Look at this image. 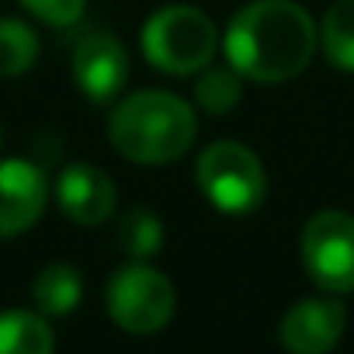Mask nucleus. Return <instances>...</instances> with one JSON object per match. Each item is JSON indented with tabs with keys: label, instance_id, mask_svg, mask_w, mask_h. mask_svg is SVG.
<instances>
[{
	"label": "nucleus",
	"instance_id": "obj_1",
	"mask_svg": "<svg viewBox=\"0 0 354 354\" xmlns=\"http://www.w3.org/2000/svg\"><path fill=\"white\" fill-rule=\"evenodd\" d=\"M316 42V21L302 4H295V0H254L233 15L223 39V53L243 80L285 84L309 66Z\"/></svg>",
	"mask_w": 354,
	"mask_h": 354
},
{
	"label": "nucleus",
	"instance_id": "obj_2",
	"mask_svg": "<svg viewBox=\"0 0 354 354\" xmlns=\"http://www.w3.org/2000/svg\"><path fill=\"white\" fill-rule=\"evenodd\" d=\"M198 136L195 108L167 91H139L115 104L108 118L111 146L142 167H160L181 160Z\"/></svg>",
	"mask_w": 354,
	"mask_h": 354
},
{
	"label": "nucleus",
	"instance_id": "obj_3",
	"mask_svg": "<svg viewBox=\"0 0 354 354\" xmlns=\"http://www.w3.org/2000/svg\"><path fill=\"white\" fill-rule=\"evenodd\" d=\"M216 49H219L216 21L192 4L160 8L142 25V56L149 59V66L170 77H192L205 70Z\"/></svg>",
	"mask_w": 354,
	"mask_h": 354
},
{
	"label": "nucleus",
	"instance_id": "obj_4",
	"mask_svg": "<svg viewBox=\"0 0 354 354\" xmlns=\"http://www.w3.org/2000/svg\"><path fill=\"white\" fill-rule=\"evenodd\" d=\"M195 177H198L202 195L226 216H250L261 209L268 195V174L257 153L233 139L212 142L198 156Z\"/></svg>",
	"mask_w": 354,
	"mask_h": 354
},
{
	"label": "nucleus",
	"instance_id": "obj_5",
	"mask_svg": "<svg viewBox=\"0 0 354 354\" xmlns=\"http://www.w3.org/2000/svg\"><path fill=\"white\" fill-rule=\"evenodd\" d=\"M104 299H108L111 319L132 337L160 333L174 319V302H177L170 278L142 261L118 268L108 281Z\"/></svg>",
	"mask_w": 354,
	"mask_h": 354
},
{
	"label": "nucleus",
	"instance_id": "obj_6",
	"mask_svg": "<svg viewBox=\"0 0 354 354\" xmlns=\"http://www.w3.org/2000/svg\"><path fill=\"white\" fill-rule=\"evenodd\" d=\"M302 264L309 278L333 292H354V216L340 209H323L302 226Z\"/></svg>",
	"mask_w": 354,
	"mask_h": 354
},
{
	"label": "nucleus",
	"instance_id": "obj_7",
	"mask_svg": "<svg viewBox=\"0 0 354 354\" xmlns=\"http://www.w3.org/2000/svg\"><path fill=\"white\" fill-rule=\"evenodd\" d=\"M49 205V181L39 163L11 156L0 160V236L32 230Z\"/></svg>",
	"mask_w": 354,
	"mask_h": 354
},
{
	"label": "nucleus",
	"instance_id": "obj_8",
	"mask_svg": "<svg viewBox=\"0 0 354 354\" xmlns=\"http://www.w3.org/2000/svg\"><path fill=\"white\" fill-rule=\"evenodd\" d=\"M129 49L108 32H87L73 49V80L94 101H115L129 80Z\"/></svg>",
	"mask_w": 354,
	"mask_h": 354
},
{
	"label": "nucleus",
	"instance_id": "obj_9",
	"mask_svg": "<svg viewBox=\"0 0 354 354\" xmlns=\"http://www.w3.org/2000/svg\"><path fill=\"white\" fill-rule=\"evenodd\" d=\"M59 212L77 226H101L115 216L118 195L104 170L94 163H66L56 177Z\"/></svg>",
	"mask_w": 354,
	"mask_h": 354
},
{
	"label": "nucleus",
	"instance_id": "obj_10",
	"mask_svg": "<svg viewBox=\"0 0 354 354\" xmlns=\"http://www.w3.org/2000/svg\"><path fill=\"white\" fill-rule=\"evenodd\" d=\"M344 326H347V309L337 299H302L281 316L278 340L292 354H323L337 347Z\"/></svg>",
	"mask_w": 354,
	"mask_h": 354
},
{
	"label": "nucleus",
	"instance_id": "obj_11",
	"mask_svg": "<svg viewBox=\"0 0 354 354\" xmlns=\"http://www.w3.org/2000/svg\"><path fill=\"white\" fill-rule=\"evenodd\" d=\"M84 295V278L73 264L66 261H56V264H46L35 281H32V302L42 316H66L77 309Z\"/></svg>",
	"mask_w": 354,
	"mask_h": 354
},
{
	"label": "nucleus",
	"instance_id": "obj_12",
	"mask_svg": "<svg viewBox=\"0 0 354 354\" xmlns=\"http://www.w3.org/2000/svg\"><path fill=\"white\" fill-rule=\"evenodd\" d=\"M56 333L42 313L8 309L0 313V354H49Z\"/></svg>",
	"mask_w": 354,
	"mask_h": 354
},
{
	"label": "nucleus",
	"instance_id": "obj_13",
	"mask_svg": "<svg viewBox=\"0 0 354 354\" xmlns=\"http://www.w3.org/2000/svg\"><path fill=\"white\" fill-rule=\"evenodd\" d=\"M319 46L337 70L354 73V0H333L326 8L319 21Z\"/></svg>",
	"mask_w": 354,
	"mask_h": 354
},
{
	"label": "nucleus",
	"instance_id": "obj_14",
	"mask_svg": "<svg viewBox=\"0 0 354 354\" xmlns=\"http://www.w3.org/2000/svg\"><path fill=\"white\" fill-rule=\"evenodd\" d=\"M39 63V35L21 18H0V77H21Z\"/></svg>",
	"mask_w": 354,
	"mask_h": 354
},
{
	"label": "nucleus",
	"instance_id": "obj_15",
	"mask_svg": "<svg viewBox=\"0 0 354 354\" xmlns=\"http://www.w3.org/2000/svg\"><path fill=\"white\" fill-rule=\"evenodd\" d=\"M243 77L233 70V66H205L198 70V80H195V104L209 115H226L240 104L243 97Z\"/></svg>",
	"mask_w": 354,
	"mask_h": 354
},
{
	"label": "nucleus",
	"instance_id": "obj_16",
	"mask_svg": "<svg viewBox=\"0 0 354 354\" xmlns=\"http://www.w3.org/2000/svg\"><path fill=\"white\" fill-rule=\"evenodd\" d=\"M115 236H118V247L132 261H149L163 247V223L149 209H132L129 216H122Z\"/></svg>",
	"mask_w": 354,
	"mask_h": 354
},
{
	"label": "nucleus",
	"instance_id": "obj_17",
	"mask_svg": "<svg viewBox=\"0 0 354 354\" xmlns=\"http://www.w3.org/2000/svg\"><path fill=\"white\" fill-rule=\"evenodd\" d=\"M18 4L32 18H39V21L53 25V28H70L73 21H80L87 0H18Z\"/></svg>",
	"mask_w": 354,
	"mask_h": 354
},
{
	"label": "nucleus",
	"instance_id": "obj_18",
	"mask_svg": "<svg viewBox=\"0 0 354 354\" xmlns=\"http://www.w3.org/2000/svg\"><path fill=\"white\" fill-rule=\"evenodd\" d=\"M0 142H4V129H0Z\"/></svg>",
	"mask_w": 354,
	"mask_h": 354
}]
</instances>
